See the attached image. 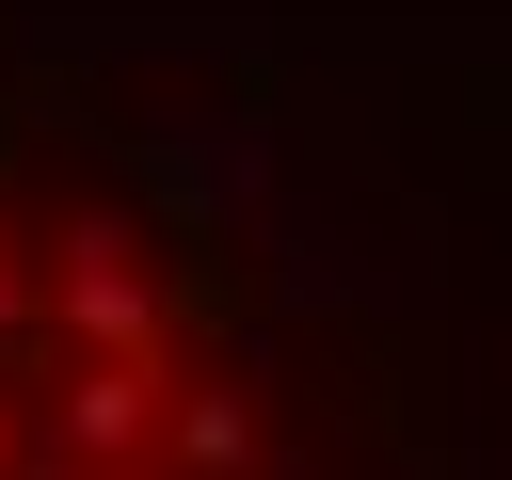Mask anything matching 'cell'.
<instances>
[{
	"label": "cell",
	"instance_id": "cell-1",
	"mask_svg": "<svg viewBox=\"0 0 512 480\" xmlns=\"http://www.w3.org/2000/svg\"><path fill=\"white\" fill-rule=\"evenodd\" d=\"M0 480H448L432 320L304 128L0 32Z\"/></svg>",
	"mask_w": 512,
	"mask_h": 480
}]
</instances>
